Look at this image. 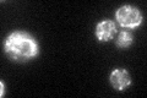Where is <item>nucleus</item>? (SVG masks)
Masks as SVG:
<instances>
[{
	"label": "nucleus",
	"instance_id": "7ed1b4c3",
	"mask_svg": "<svg viewBox=\"0 0 147 98\" xmlns=\"http://www.w3.org/2000/svg\"><path fill=\"white\" fill-rule=\"evenodd\" d=\"M117 33L115 23L110 20H103L96 27V37L100 42H108Z\"/></svg>",
	"mask_w": 147,
	"mask_h": 98
},
{
	"label": "nucleus",
	"instance_id": "f257e3e1",
	"mask_svg": "<svg viewBox=\"0 0 147 98\" xmlns=\"http://www.w3.org/2000/svg\"><path fill=\"white\" fill-rule=\"evenodd\" d=\"M5 53L13 62H27L38 54V44L26 32L16 31L5 39Z\"/></svg>",
	"mask_w": 147,
	"mask_h": 98
},
{
	"label": "nucleus",
	"instance_id": "39448f33",
	"mask_svg": "<svg viewBox=\"0 0 147 98\" xmlns=\"http://www.w3.org/2000/svg\"><path fill=\"white\" fill-rule=\"evenodd\" d=\"M134 42V37H132L131 33H129L126 31H123L119 33L118 38H117V45L119 48H127L130 47L131 43Z\"/></svg>",
	"mask_w": 147,
	"mask_h": 98
},
{
	"label": "nucleus",
	"instance_id": "f03ea898",
	"mask_svg": "<svg viewBox=\"0 0 147 98\" xmlns=\"http://www.w3.org/2000/svg\"><path fill=\"white\" fill-rule=\"evenodd\" d=\"M117 21L120 26L125 28H135L142 22V15L136 7L125 5L117 10L115 14Z\"/></svg>",
	"mask_w": 147,
	"mask_h": 98
},
{
	"label": "nucleus",
	"instance_id": "423d86ee",
	"mask_svg": "<svg viewBox=\"0 0 147 98\" xmlns=\"http://www.w3.org/2000/svg\"><path fill=\"white\" fill-rule=\"evenodd\" d=\"M4 95V83L1 82V96Z\"/></svg>",
	"mask_w": 147,
	"mask_h": 98
},
{
	"label": "nucleus",
	"instance_id": "20e7f679",
	"mask_svg": "<svg viewBox=\"0 0 147 98\" xmlns=\"http://www.w3.org/2000/svg\"><path fill=\"white\" fill-rule=\"evenodd\" d=\"M110 83L115 90H125V88L131 83L130 75L126 70L124 69H115L110 74Z\"/></svg>",
	"mask_w": 147,
	"mask_h": 98
}]
</instances>
